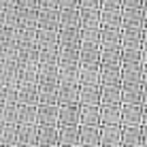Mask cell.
I'll return each instance as SVG.
<instances>
[{
  "mask_svg": "<svg viewBox=\"0 0 147 147\" xmlns=\"http://www.w3.org/2000/svg\"><path fill=\"white\" fill-rule=\"evenodd\" d=\"M0 147H17V145H0Z\"/></svg>",
  "mask_w": 147,
  "mask_h": 147,
  "instance_id": "34",
  "label": "cell"
},
{
  "mask_svg": "<svg viewBox=\"0 0 147 147\" xmlns=\"http://www.w3.org/2000/svg\"><path fill=\"white\" fill-rule=\"evenodd\" d=\"M0 145H17V124H2V143Z\"/></svg>",
  "mask_w": 147,
  "mask_h": 147,
  "instance_id": "23",
  "label": "cell"
},
{
  "mask_svg": "<svg viewBox=\"0 0 147 147\" xmlns=\"http://www.w3.org/2000/svg\"><path fill=\"white\" fill-rule=\"evenodd\" d=\"M0 143H2V124H0Z\"/></svg>",
  "mask_w": 147,
  "mask_h": 147,
  "instance_id": "31",
  "label": "cell"
},
{
  "mask_svg": "<svg viewBox=\"0 0 147 147\" xmlns=\"http://www.w3.org/2000/svg\"><path fill=\"white\" fill-rule=\"evenodd\" d=\"M0 124H2V105H0Z\"/></svg>",
  "mask_w": 147,
  "mask_h": 147,
  "instance_id": "30",
  "label": "cell"
},
{
  "mask_svg": "<svg viewBox=\"0 0 147 147\" xmlns=\"http://www.w3.org/2000/svg\"><path fill=\"white\" fill-rule=\"evenodd\" d=\"M79 79L81 83H100V64H81Z\"/></svg>",
  "mask_w": 147,
  "mask_h": 147,
  "instance_id": "16",
  "label": "cell"
},
{
  "mask_svg": "<svg viewBox=\"0 0 147 147\" xmlns=\"http://www.w3.org/2000/svg\"><path fill=\"white\" fill-rule=\"evenodd\" d=\"M100 136H102L100 124H81V145L100 147Z\"/></svg>",
  "mask_w": 147,
  "mask_h": 147,
  "instance_id": "9",
  "label": "cell"
},
{
  "mask_svg": "<svg viewBox=\"0 0 147 147\" xmlns=\"http://www.w3.org/2000/svg\"><path fill=\"white\" fill-rule=\"evenodd\" d=\"M81 147H88V145H81ZM96 147H98V145H96Z\"/></svg>",
  "mask_w": 147,
  "mask_h": 147,
  "instance_id": "35",
  "label": "cell"
},
{
  "mask_svg": "<svg viewBox=\"0 0 147 147\" xmlns=\"http://www.w3.org/2000/svg\"><path fill=\"white\" fill-rule=\"evenodd\" d=\"M102 100V85L100 83H81L79 102L81 105H100Z\"/></svg>",
  "mask_w": 147,
  "mask_h": 147,
  "instance_id": "3",
  "label": "cell"
},
{
  "mask_svg": "<svg viewBox=\"0 0 147 147\" xmlns=\"http://www.w3.org/2000/svg\"><path fill=\"white\" fill-rule=\"evenodd\" d=\"M121 141L117 124H105L102 126V136H100V147H117Z\"/></svg>",
  "mask_w": 147,
  "mask_h": 147,
  "instance_id": "12",
  "label": "cell"
},
{
  "mask_svg": "<svg viewBox=\"0 0 147 147\" xmlns=\"http://www.w3.org/2000/svg\"><path fill=\"white\" fill-rule=\"evenodd\" d=\"M60 30L38 28V49H58L60 47Z\"/></svg>",
  "mask_w": 147,
  "mask_h": 147,
  "instance_id": "13",
  "label": "cell"
},
{
  "mask_svg": "<svg viewBox=\"0 0 147 147\" xmlns=\"http://www.w3.org/2000/svg\"><path fill=\"white\" fill-rule=\"evenodd\" d=\"M81 28H100V9H79Z\"/></svg>",
  "mask_w": 147,
  "mask_h": 147,
  "instance_id": "17",
  "label": "cell"
},
{
  "mask_svg": "<svg viewBox=\"0 0 147 147\" xmlns=\"http://www.w3.org/2000/svg\"><path fill=\"white\" fill-rule=\"evenodd\" d=\"M124 139H126V143L130 145V141H134V139H136V132H134L132 128H128V130H126V136H124Z\"/></svg>",
  "mask_w": 147,
  "mask_h": 147,
  "instance_id": "28",
  "label": "cell"
},
{
  "mask_svg": "<svg viewBox=\"0 0 147 147\" xmlns=\"http://www.w3.org/2000/svg\"><path fill=\"white\" fill-rule=\"evenodd\" d=\"M17 145H38V124H17Z\"/></svg>",
  "mask_w": 147,
  "mask_h": 147,
  "instance_id": "7",
  "label": "cell"
},
{
  "mask_svg": "<svg viewBox=\"0 0 147 147\" xmlns=\"http://www.w3.org/2000/svg\"><path fill=\"white\" fill-rule=\"evenodd\" d=\"M79 94H81V81H60L58 105L79 102Z\"/></svg>",
  "mask_w": 147,
  "mask_h": 147,
  "instance_id": "1",
  "label": "cell"
},
{
  "mask_svg": "<svg viewBox=\"0 0 147 147\" xmlns=\"http://www.w3.org/2000/svg\"><path fill=\"white\" fill-rule=\"evenodd\" d=\"M60 9H79V0H58Z\"/></svg>",
  "mask_w": 147,
  "mask_h": 147,
  "instance_id": "25",
  "label": "cell"
},
{
  "mask_svg": "<svg viewBox=\"0 0 147 147\" xmlns=\"http://www.w3.org/2000/svg\"><path fill=\"white\" fill-rule=\"evenodd\" d=\"M60 124H81V102L60 105Z\"/></svg>",
  "mask_w": 147,
  "mask_h": 147,
  "instance_id": "11",
  "label": "cell"
},
{
  "mask_svg": "<svg viewBox=\"0 0 147 147\" xmlns=\"http://www.w3.org/2000/svg\"><path fill=\"white\" fill-rule=\"evenodd\" d=\"M17 147H38V145H17Z\"/></svg>",
  "mask_w": 147,
  "mask_h": 147,
  "instance_id": "32",
  "label": "cell"
},
{
  "mask_svg": "<svg viewBox=\"0 0 147 147\" xmlns=\"http://www.w3.org/2000/svg\"><path fill=\"white\" fill-rule=\"evenodd\" d=\"M119 70L117 64H102L100 62V83H117Z\"/></svg>",
  "mask_w": 147,
  "mask_h": 147,
  "instance_id": "20",
  "label": "cell"
},
{
  "mask_svg": "<svg viewBox=\"0 0 147 147\" xmlns=\"http://www.w3.org/2000/svg\"><path fill=\"white\" fill-rule=\"evenodd\" d=\"M60 28H81L79 9H60Z\"/></svg>",
  "mask_w": 147,
  "mask_h": 147,
  "instance_id": "14",
  "label": "cell"
},
{
  "mask_svg": "<svg viewBox=\"0 0 147 147\" xmlns=\"http://www.w3.org/2000/svg\"><path fill=\"white\" fill-rule=\"evenodd\" d=\"M119 0H102V9H115Z\"/></svg>",
  "mask_w": 147,
  "mask_h": 147,
  "instance_id": "29",
  "label": "cell"
},
{
  "mask_svg": "<svg viewBox=\"0 0 147 147\" xmlns=\"http://www.w3.org/2000/svg\"><path fill=\"white\" fill-rule=\"evenodd\" d=\"M17 111H19V102L2 105V124H17Z\"/></svg>",
  "mask_w": 147,
  "mask_h": 147,
  "instance_id": "22",
  "label": "cell"
},
{
  "mask_svg": "<svg viewBox=\"0 0 147 147\" xmlns=\"http://www.w3.org/2000/svg\"><path fill=\"white\" fill-rule=\"evenodd\" d=\"M58 124H60V105L38 102V126H58Z\"/></svg>",
  "mask_w": 147,
  "mask_h": 147,
  "instance_id": "2",
  "label": "cell"
},
{
  "mask_svg": "<svg viewBox=\"0 0 147 147\" xmlns=\"http://www.w3.org/2000/svg\"><path fill=\"white\" fill-rule=\"evenodd\" d=\"M38 147H60V124L38 126Z\"/></svg>",
  "mask_w": 147,
  "mask_h": 147,
  "instance_id": "6",
  "label": "cell"
},
{
  "mask_svg": "<svg viewBox=\"0 0 147 147\" xmlns=\"http://www.w3.org/2000/svg\"><path fill=\"white\" fill-rule=\"evenodd\" d=\"M60 145H81V124H60Z\"/></svg>",
  "mask_w": 147,
  "mask_h": 147,
  "instance_id": "8",
  "label": "cell"
},
{
  "mask_svg": "<svg viewBox=\"0 0 147 147\" xmlns=\"http://www.w3.org/2000/svg\"><path fill=\"white\" fill-rule=\"evenodd\" d=\"M126 147H128V145H126Z\"/></svg>",
  "mask_w": 147,
  "mask_h": 147,
  "instance_id": "36",
  "label": "cell"
},
{
  "mask_svg": "<svg viewBox=\"0 0 147 147\" xmlns=\"http://www.w3.org/2000/svg\"><path fill=\"white\" fill-rule=\"evenodd\" d=\"M60 147H81V145H60Z\"/></svg>",
  "mask_w": 147,
  "mask_h": 147,
  "instance_id": "33",
  "label": "cell"
},
{
  "mask_svg": "<svg viewBox=\"0 0 147 147\" xmlns=\"http://www.w3.org/2000/svg\"><path fill=\"white\" fill-rule=\"evenodd\" d=\"M119 119V107L117 102L113 105H100V124H117Z\"/></svg>",
  "mask_w": 147,
  "mask_h": 147,
  "instance_id": "19",
  "label": "cell"
},
{
  "mask_svg": "<svg viewBox=\"0 0 147 147\" xmlns=\"http://www.w3.org/2000/svg\"><path fill=\"white\" fill-rule=\"evenodd\" d=\"M58 0H38V9H58Z\"/></svg>",
  "mask_w": 147,
  "mask_h": 147,
  "instance_id": "26",
  "label": "cell"
},
{
  "mask_svg": "<svg viewBox=\"0 0 147 147\" xmlns=\"http://www.w3.org/2000/svg\"><path fill=\"white\" fill-rule=\"evenodd\" d=\"M117 100H119L117 83H102V100H100V105H113Z\"/></svg>",
  "mask_w": 147,
  "mask_h": 147,
  "instance_id": "21",
  "label": "cell"
},
{
  "mask_svg": "<svg viewBox=\"0 0 147 147\" xmlns=\"http://www.w3.org/2000/svg\"><path fill=\"white\" fill-rule=\"evenodd\" d=\"M17 124H38V105H19Z\"/></svg>",
  "mask_w": 147,
  "mask_h": 147,
  "instance_id": "15",
  "label": "cell"
},
{
  "mask_svg": "<svg viewBox=\"0 0 147 147\" xmlns=\"http://www.w3.org/2000/svg\"><path fill=\"white\" fill-rule=\"evenodd\" d=\"M102 0H79V9H100Z\"/></svg>",
  "mask_w": 147,
  "mask_h": 147,
  "instance_id": "24",
  "label": "cell"
},
{
  "mask_svg": "<svg viewBox=\"0 0 147 147\" xmlns=\"http://www.w3.org/2000/svg\"><path fill=\"white\" fill-rule=\"evenodd\" d=\"M60 79L38 81V102H58Z\"/></svg>",
  "mask_w": 147,
  "mask_h": 147,
  "instance_id": "5",
  "label": "cell"
},
{
  "mask_svg": "<svg viewBox=\"0 0 147 147\" xmlns=\"http://www.w3.org/2000/svg\"><path fill=\"white\" fill-rule=\"evenodd\" d=\"M81 124H100V105H81Z\"/></svg>",
  "mask_w": 147,
  "mask_h": 147,
  "instance_id": "18",
  "label": "cell"
},
{
  "mask_svg": "<svg viewBox=\"0 0 147 147\" xmlns=\"http://www.w3.org/2000/svg\"><path fill=\"white\" fill-rule=\"evenodd\" d=\"M38 28L60 30V7L58 9H38Z\"/></svg>",
  "mask_w": 147,
  "mask_h": 147,
  "instance_id": "10",
  "label": "cell"
},
{
  "mask_svg": "<svg viewBox=\"0 0 147 147\" xmlns=\"http://www.w3.org/2000/svg\"><path fill=\"white\" fill-rule=\"evenodd\" d=\"M19 105H38V81L34 83H17Z\"/></svg>",
  "mask_w": 147,
  "mask_h": 147,
  "instance_id": "4",
  "label": "cell"
},
{
  "mask_svg": "<svg viewBox=\"0 0 147 147\" xmlns=\"http://www.w3.org/2000/svg\"><path fill=\"white\" fill-rule=\"evenodd\" d=\"M17 7H36L38 9V0H17Z\"/></svg>",
  "mask_w": 147,
  "mask_h": 147,
  "instance_id": "27",
  "label": "cell"
}]
</instances>
